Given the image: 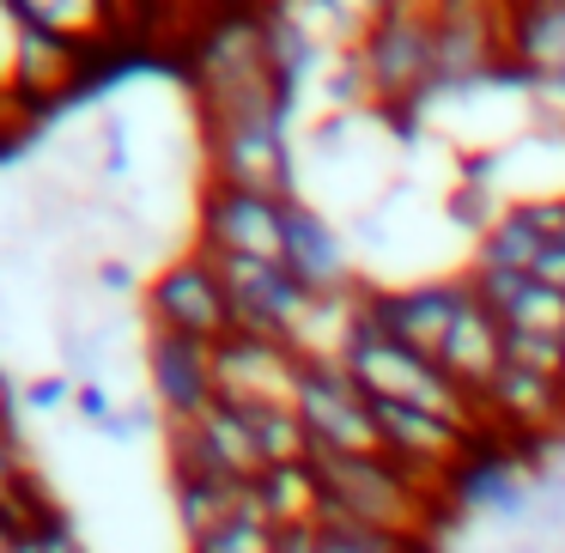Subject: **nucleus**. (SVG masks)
Returning <instances> with one entry per match:
<instances>
[{"label":"nucleus","instance_id":"nucleus-26","mask_svg":"<svg viewBox=\"0 0 565 553\" xmlns=\"http://www.w3.org/2000/svg\"><path fill=\"white\" fill-rule=\"evenodd\" d=\"M274 553H322V541H317V523H310V529H280V541H274Z\"/></svg>","mask_w":565,"mask_h":553},{"label":"nucleus","instance_id":"nucleus-14","mask_svg":"<svg viewBox=\"0 0 565 553\" xmlns=\"http://www.w3.org/2000/svg\"><path fill=\"white\" fill-rule=\"evenodd\" d=\"M475 298L492 310L504 334H541V341H565V293L547 286L541 274H499V268H468Z\"/></svg>","mask_w":565,"mask_h":553},{"label":"nucleus","instance_id":"nucleus-4","mask_svg":"<svg viewBox=\"0 0 565 553\" xmlns=\"http://www.w3.org/2000/svg\"><path fill=\"white\" fill-rule=\"evenodd\" d=\"M201 164H207V183L298 201V147H292V123H280V116L201 123Z\"/></svg>","mask_w":565,"mask_h":553},{"label":"nucleus","instance_id":"nucleus-15","mask_svg":"<svg viewBox=\"0 0 565 553\" xmlns=\"http://www.w3.org/2000/svg\"><path fill=\"white\" fill-rule=\"evenodd\" d=\"M431 19H438V79L431 86H462L504 62V7L450 0V7H431Z\"/></svg>","mask_w":565,"mask_h":553},{"label":"nucleus","instance_id":"nucleus-29","mask_svg":"<svg viewBox=\"0 0 565 553\" xmlns=\"http://www.w3.org/2000/svg\"><path fill=\"white\" fill-rule=\"evenodd\" d=\"M13 553H43V541H38V535H19V541H13Z\"/></svg>","mask_w":565,"mask_h":553},{"label":"nucleus","instance_id":"nucleus-8","mask_svg":"<svg viewBox=\"0 0 565 553\" xmlns=\"http://www.w3.org/2000/svg\"><path fill=\"white\" fill-rule=\"evenodd\" d=\"M286 208H292V201L262 195V189L201 183V195H195V249H207V256L280 262Z\"/></svg>","mask_w":565,"mask_h":553},{"label":"nucleus","instance_id":"nucleus-7","mask_svg":"<svg viewBox=\"0 0 565 553\" xmlns=\"http://www.w3.org/2000/svg\"><path fill=\"white\" fill-rule=\"evenodd\" d=\"M292 414L305 419L310 462L317 456H377V407L371 395L347 377L334 359H305L292 390Z\"/></svg>","mask_w":565,"mask_h":553},{"label":"nucleus","instance_id":"nucleus-21","mask_svg":"<svg viewBox=\"0 0 565 553\" xmlns=\"http://www.w3.org/2000/svg\"><path fill=\"white\" fill-rule=\"evenodd\" d=\"M274 541H280V529H268L256 511H249V499H244V511H237V517H225L220 529L183 541V553H274Z\"/></svg>","mask_w":565,"mask_h":553},{"label":"nucleus","instance_id":"nucleus-27","mask_svg":"<svg viewBox=\"0 0 565 553\" xmlns=\"http://www.w3.org/2000/svg\"><path fill=\"white\" fill-rule=\"evenodd\" d=\"M13 414H19V383H13V371L0 365V426H13Z\"/></svg>","mask_w":565,"mask_h":553},{"label":"nucleus","instance_id":"nucleus-20","mask_svg":"<svg viewBox=\"0 0 565 553\" xmlns=\"http://www.w3.org/2000/svg\"><path fill=\"white\" fill-rule=\"evenodd\" d=\"M237 407V402H232ZM249 432H256V450L262 468H286V462H310V438H305V419L292 414V402L280 407H244Z\"/></svg>","mask_w":565,"mask_h":553},{"label":"nucleus","instance_id":"nucleus-3","mask_svg":"<svg viewBox=\"0 0 565 553\" xmlns=\"http://www.w3.org/2000/svg\"><path fill=\"white\" fill-rule=\"evenodd\" d=\"M140 317L147 329L159 334H183V341H232L237 334V317H232V293L220 280V262L207 249L189 244L183 256H171L147 286H140Z\"/></svg>","mask_w":565,"mask_h":553},{"label":"nucleus","instance_id":"nucleus-13","mask_svg":"<svg viewBox=\"0 0 565 553\" xmlns=\"http://www.w3.org/2000/svg\"><path fill=\"white\" fill-rule=\"evenodd\" d=\"M213 365H220V402L237 407H280L298 390V365L305 359L286 341H262V334H232V341L213 347Z\"/></svg>","mask_w":565,"mask_h":553},{"label":"nucleus","instance_id":"nucleus-2","mask_svg":"<svg viewBox=\"0 0 565 553\" xmlns=\"http://www.w3.org/2000/svg\"><path fill=\"white\" fill-rule=\"evenodd\" d=\"M535 475L541 468L516 450L511 438H499L492 426H475V444L462 450V462L444 475V504L450 517H480V523H504V529H529L535 511Z\"/></svg>","mask_w":565,"mask_h":553},{"label":"nucleus","instance_id":"nucleus-9","mask_svg":"<svg viewBox=\"0 0 565 553\" xmlns=\"http://www.w3.org/2000/svg\"><path fill=\"white\" fill-rule=\"evenodd\" d=\"M140 371H147V402L159 407L164 426H189V419H201L220 402V365H213L207 341H183V334L147 329Z\"/></svg>","mask_w":565,"mask_h":553},{"label":"nucleus","instance_id":"nucleus-28","mask_svg":"<svg viewBox=\"0 0 565 553\" xmlns=\"http://www.w3.org/2000/svg\"><path fill=\"white\" fill-rule=\"evenodd\" d=\"M19 535H25V529H19V523H13V517L0 511V553H13V541H19Z\"/></svg>","mask_w":565,"mask_h":553},{"label":"nucleus","instance_id":"nucleus-16","mask_svg":"<svg viewBox=\"0 0 565 553\" xmlns=\"http://www.w3.org/2000/svg\"><path fill=\"white\" fill-rule=\"evenodd\" d=\"M438 365L450 371V377L462 383L468 395H475V407H480V390H487V383L504 371V329L492 322V310L480 305V298L462 310V322L450 329V341H444Z\"/></svg>","mask_w":565,"mask_h":553},{"label":"nucleus","instance_id":"nucleus-11","mask_svg":"<svg viewBox=\"0 0 565 553\" xmlns=\"http://www.w3.org/2000/svg\"><path fill=\"white\" fill-rule=\"evenodd\" d=\"M280 268L305 286L310 298H347L359 293V249L347 244V232L317 208V201L298 195L286 208V244H280Z\"/></svg>","mask_w":565,"mask_h":553},{"label":"nucleus","instance_id":"nucleus-18","mask_svg":"<svg viewBox=\"0 0 565 553\" xmlns=\"http://www.w3.org/2000/svg\"><path fill=\"white\" fill-rule=\"evenodd\" d=\"M504 55L529 74H565V0L504 7Z\"/></svg>","mask_w":565,"mask_h":553},{"label":"nucleus","instance_id":"nucleus-6","mask_svg":"<svg viewBox=\"0 0 565 553\" xmlns=\"http://www.w3.org/2000/svg\"><path fill=\"white\" fill-rule=\"evenodd\" d=\"M475 305V286L462 274H419V280H395V286H359V310L371 329H383L390 341L414 347V353L438 359L450 329L462 322V310Z\"/></svg>","mask_w":565,"mask_h":553},{"label":"nucleus","instance_id":"nucleus-1","mask_svg":"<svg viewBox=\"0 0 565 553\" xmlns=\"http://www.w3.org/2000/svg\"><path fill=\"white\" fill-rule=\"evenodd\" d=\"M334 365L371 395V402H390V407H426V414H444V419H462V426H480V407L438 359L414 353V347L390 341L383 329H371L365 310L353 298V329H347Z\"/></svg>","mask_w":565,"mask_h":553},{"label":"nucleus","instance_id":"nucleus-19","mask_svg":"<svg viewBox=\"0 0 565 553\" xmlns=\"http://www.w3.org/2000/svg\"><path fill=\"white\" fill-rule=\"evenodd\" d=\"M249 499V480H220V475H171V511L183 541L220 529L225 517H237Z\"/></svg>","mask_w":565,"mask_h":553},{"label":"nucleus","instance_id":"nucleus-12","mask_svg":"<svg viewBox=\"0 0 565 553\" xmlns=\"http://www.w3.org/2000/svg\"><path fill=\"white\" fill-rule=\"evenodd\" d=\"M377 407V444L395 468H407L414 480L444 492V475L462 462V450L475 444V426L462 419H444L426 414V407H390V402H371Z\"/></svg>","mask_w":565,"mask_h":553},{"label":"nucleus","instance_id":"nucleus-5","mask_svg":"<svg viewBox=\"0 0 565 553\" xmlns=\"http://www.w3.org/2000/svg\"><path fill=\"white\" fill-rule=\"evenodd\" d=\"M359 55H365L377 110L419 104L438 79V19H431V7H371Z\"/></svg>","mask_w":565,"mask_h":553},{"label":"nucleus","instance_id":"nucleus-23","mask_svg":"<svg viewBox=\"0 0 565 553\" xmlns=\"http://www.w3.org/2000/svg\"><path fill=\"white\" fill-rule=\"evenodd\" d=\"M116 407H122V402L110 395V383H104V377H79V383H74V414L86 419L92 432H104V426H110V419H116Z\"/></svg>","mask_w":565,"mask_h":553},{"label":"nucleus","instance_id":"nucleus-24","mask_svg":"<svg viewBox=\"0 0 565 553\" xmlns=\"http://www.w3.org/2000/svg\"><path fill=\"white\" fill-rule=\"evenodd\" d=\"M31 468H38V462H31V450H25V438H19V426H0V504L13 499V487L31 475Z\"/></svg>","mask_w":565,"mask_h":553},{"label":"nucleus","instance_id":"nucleus-22","mask_svg":"<svg viewBox=\"0 0 565 553\" xmlns=\"http://www.w3.org/2000/svg\"><path fill=\"white\" fill-rule=\"evenodd\" d=\"M74 383L67 371H31L25 383H19V407L25 414H55V407H74Z\"/></svg>","mask_w":565,"mask_h":553},{"label":"nucleus","instance_id":"nucleus-17","mask_svg":"<svg viewBox=\"0 0 565 553\" xmlns=\"http://www.w3.org/2000/svg\"><path fill=\"white\" fill-rule=\"evenodd\" d=\"M249 511L268 529H310L322 517V475L317 462H286V468H262L249 480Z\"/></svg>","mask_w":565,"mask_h":553},{"label":"nucleus","instance_id":"nucleus-25","mask_svg":"<svg viewBox=\"0 0 565 553\" xmlns=\"http://www.w3.org/2000/svg\"><path fill=\"white\" fill-rule=\"evenodd\" d=\"M92 280H98L110 298H128V293H140V274L128 268V262H98V268H92Z\"/></svg>","mask_w":565,"mask_h":553},{"label":"nucleus","instance_id":"nucleus-10","mask_svg":"<svg viewBox=\"0 0 565 553\" xmlns=\"http://www.w3.org/2000/svg\"><path fill=\"white\" fill-rule=\"evenodd\" d=\"M220 262V280L232 293V317H237V334H262V341H298L310 305L317 298L280 268V262H249V256H213Z\"/></svg>","mask_w":565,"mask_h":553}]
</instances>
